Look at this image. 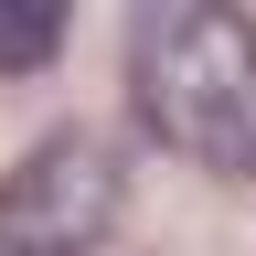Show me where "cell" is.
Instances as JSON below:
<instances>
[{
    "mask_svg": "<svg viewBox=\"0 0 256 256\" xmlns=\"http://www.w3.org/2000/svg\"><path fill=\"white\" fill-rule=\"evenodd\" d=\"M54 54H64V0H0V75H32Z\"/></svg>",
    "mask_w": 256,
    "mask_h": 256,
    "instance_id": "3957f363",
    "label": "cell"
},
{
    "mask_svg": "<svg viewBox=\"0 0 256 256\" xmlns=\"http://www.w3.org/2000/svg\"><path fill=\"white\" fill-rule=\"evenodd\" d=\"M118 203H128V160L86 128H54L0 171V256H86L118 224Z\"/></svg>",
    "mask_w": 256,
    "mask_h": 256,
    "instance_id": "7a4b0ae2",
    "label": "cell"
},
{
    "mask_svg": "<svg viewBox=\"0 0 256 256\" xmlns=\"http://www.w3.org/2000/svg\"><path fill=\"white\" fill-rule=\"evenodd\" d=\"M128 96H139L150 139L203 160L224 182H256V22L203 11V0H160L128 22Z\"/></svg>",
    "mask_w": 256,
    "mask_h": 256,
    "instance_id": "6da1fadb",
    "label": "cell"
}]
</instances>
